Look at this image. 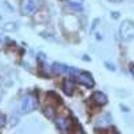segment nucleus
<instances>
[{
    "mask_svg": "<svg viewBox=\"0 0 134 134\" xmlns=\"http://www.w3.org/2000/svg\"><path fill=\"white\" fill-rule=\"evenodd\" d=\"M119 35L124 40H131L134 38V23L130 20L122 21L119 26Z\"/></svg>",
    "mask_w": 134,
    "mask_h": 134,
    "instance_id": "f257e3e1",
    "label": "nucleus"
},
{
    "mask_svg": "<svg viewBox=\"0 0 134 134\" xmlns=\"http://www.w3.org/2000/svg\"><path fill=\"white\" fill-rule=\"evenodd\" d=\"M35 109H36V99L34 97L27 95L21 99V102H20V113L21 114H28Z\"/></svg>",
    "mask_w": 134,
    "mask_h": 134,
    "instance_id": "f03ea898",
    "label": "nucleus"
},
{
    "mask_svg": "<svg viewBox=\"0 0 134 134\" xmlns=\"http://www.w3.org/2000/svg\"><path fill=\"white\" fill-rule=\"evenodd\" d=\"M35 12H36L35 0H23V3H21V14L26 16H34Z\"/></svg>",
    "mask_w": 134,
    "mask_h": 134,
    "instance_id": "7ed1b4c3",
    "label": "nucleus"
},
{
    "mask_svg": "<svg viewBox=\"0 0 134 134\" xmlns=\"http://www.w3.org/2000/svg\"><path fill=\"white\" fill-rule=\"evenodd\" d=\"M75 79H76L78 83H81V85H83V86H86L88 88L94 87V79H93V76L88 74V72L79 71V74H78V76L75 78Z\"/></svg>",
    "mask_w": 134,
    "mask_h": 134,
    "instance_id": "20e7f679",
    "label": "nucleus"
},
{
    "mask_svg": "<svg viewBox=\"0 0 134 134\" xmlns=\"http://www.w3.org/2000/svg\"><path fill=\"white\" fill-rule=\"evenodd\" d=\"M91 100H93V103L95 105V106H105L106 103H107V97H106V94L105 93H102V91H95L93 95H91Z\"/></svg>",
    "mask_w": 134,
    "mask_h": 134,
    "instance_id": "39448f33",
    "label": "nucleus"
},
{
    "mask_svg": "<svg viewBox=\"0 0 134 134\" xmlns=\"http://www.w3.org/2000/svg\"><path fill=\"white\" fill-rule=\"evenodd\" d=\"M63 91H64V94H66L67 97H71V95L74 94V91H75V85H74V82H72L71 79H66V81L63 82Z\"/></svg>",
    "mask_w": 134,
    "mask_h": 134,
    "instance_id": "423d86ee",
    "label": "nucleus"
},
{
    "mask_svg": "<svg viewBox=\"0 0 134 134\" xmlns=\"http://www.w3.org/2000/svg\"><path fill=\"white\" fill-rule=\"evenodd\" d=\"M51 69H52V71H54L55 74H66L67 71H69V67L63 66V64H60V63H54Z\"/></svg>",
    "mask_w": 134,
    "mask_h": 134,
    "instance_id": "0eeeda50",
    "label": "nucleus"
},
{
    "mask_svg": "<svg viewBox=\"0 0 134 134\" xmlns=\"http://www.w3.org/2000/svg\"><path fill=\"white\" fill-rule=\"evenodd\" d=\"M3 28H4V31H7V32H16L18 26H16L15 21H7Z\"/></svg>",
    "mask_w": 134,
    "mask_h": 134,
    "instance_id": "6e6552de",
    "label": "nucleus"
},
{
    "mask_svg": "<svg viewBox=\"0 0 134 134\" xmlns=\"http://www.w3.org/2000/svg\"><path fill=\"white\" fill-rule=\"evenodd\" d=\"M71 5H82L83 3V0H67Z\"/></svg>",
    "mask_w": 134,
    "mask_h": 134,
    "instance_id": "1a4fd4ad",
    "label": "nucleus"
},
{
    "mask_svg": "<svg viewBox=\"0 0 134 134\" xmlns=\"http://www.w3.org/2000/svg\"><path fill=\"white\" fill-rule=\"evenodd\" d=\"M18 122H19V118L18 117H12V118H11V121H9V125L11 126H16Z\"/></svg>",
    "mask_w": 134,
    "mask_h": 134,
    "instance_id": "9d476101",
    "label": "nucleus"
},
{
    "mask_svg": "<svg viewBox=\"0 0 134 134\" xmlns=\"http://www.w3.org/2000/svg\"><path fill=\"white\" fill-rule=\"evenodd\" d=\"M4 124H5V117H4L2 113H0V127H3Z\"/></svg>",
    "mask_w": 134,
    "mask_h": 134,
    "instance_id": "9b49d317",
    "label": "nucleus"
},
{
    "mask_svg": "<svg viewBox=\"0 0 134 134\" xmlns=\"http://www.w3.org/2000/svg\"><path fill=\"white\" fill-rule=\"evenodd\" d=\"M129 70H130V72L134 75V63H131V64L129 66Z\"/></svg>",
    "mask_w": 134,
    "mask_h": 134,
    "instance_id": "f8f14e48",
    "label": "nucleus"
},
{
    "mask_svg": "<svg viewBox=\"0 0 134 134\" xmlns=\"http://www.w3.org/2000/svg\"><path fill=\"white\" fill-rule=\"evenodd\" d=\"M111 2H121V0H111Z\"/></svg>",
    "mask_w": 134,
    "mask_h": 134,
    "instance_id": "ddd939ff",
    "label": "nucleus"
}]
</instances>
